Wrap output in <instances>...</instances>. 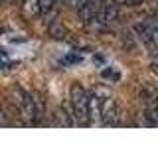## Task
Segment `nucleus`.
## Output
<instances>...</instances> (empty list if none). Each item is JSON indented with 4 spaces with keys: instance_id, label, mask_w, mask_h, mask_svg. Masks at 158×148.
Instances as JSON below:
<instances>
[{
    "instance_id": "nucleus-1",
    "label": "nucleus",
    "mask_w": 158,
    "mask_h": 148,
    "mask_svg": "<svg viewBox=\"0 0 158 148\" xmlns=\"http://www.w3.org/2000/svg\"><path fill=\"white\" fill-rule=\"evenodd\" d=\"M10 95H12V103L16 105V109L20 111V117L24 118V122L30 125V126L38 125L44 113L40 111L38 105L34 103L32 93H28L26 89H22L20 85H14L12 89H10Z\"/></svg>"
},
{
    "instance_id": "nucleus-2",
    "label": "nucleus",
    "mask_w": 158,
    "mask_h": 148,
    "mask_svg": "<svg viewBox=\"0 0 158 148\" xmlns=\"http://www.w3.org/2000/svg\"><path fill=\"white\" fill-rule=\"evenodd\" d=\"M69 103H71L75 122L81 126H91V118H89V93L87 89L79 83H73L69 89Z\"/></svg>"
},
{
    "instance_id": "nucleus-3",
    "label": "nucleus",
    "mask_w": 158,
    "mask_h": 148,
    "mask_svg": "<svg viewBox=\"0 0 158 148\" xmlns=\"http://www.w3.org/2000/svg\"><path fill=\"white\" fill-rule=\"evenodd\" d=\"M118 117V107L117 101L113 97H105L101 99V125L103 126H113L117 122Z\"/></svg>"
},
{
    "instance_id": "nucleus-4",
    "label": "nucleus",
    "mask_w": 158,
    "mask_h": 148,
    "mask_svg": "<svg viewBox=\"0 0 158 148\" xmlns=\"http://www.w3.org/2000/svg\"><path fill=\"white\" fill-rule=\"evenodd\" d=\"M89 118L91 125L101 122V97L97 93H89Z\"/></svg>"
},
{
    "instance_id": "nucleus-5",
    "label": "nucleus",
    "mask_w": 158,
    "mask_h": 148,
    "mask_svg": "<svg viewBox=\"0 0 158 148\" xmlns=\"http://www.w3.org/2000/svg\"><path fill=\"white\" fill-rule=\"evenodd\" d=\"M22 12H24V16H28V18H36V16L42 14V10H40L38 0H24Z\"/></svg>"
},
{
    "instance_id": "nucleus-6",
    "label": "nucleus",
    "mask_w": 158,
    "mask_h": 148,
    "mask_svg": "<svg viewBox=\"0 0 158 148\" xmlns=\"http://www.w3.org/2000/svg\"><path fill=\"white\" fill-rule=\"evenodd\" d=\"M48 32H49V36H52V38H56V39H63V38L67 36V30H65V26H63L61 22H57V20L49 24Z\"/></svg>"
},
{
    "instance_id": "nucleus-7",
    "label": "nucleus",
    "mask_w": 158,
    "mask_h": 148,
    "mask_svg": "<svg viewBox=\"0 0 158 148\" xmlns=\"http://www.w3.org/2000/svg\"><path fill=\"white\" fill-rule=\"evenodd\" d=\"M118 4L115 2V0H109V2H105V8H103V12H105V22H113L117 16H118Z\"/></svg>"
},
{
    "instance_id": "nucleus-8",
    "label": "nucleus",
    "mask_w": 158,
    "mask_h": 148,
    "mask_svg": "<svg viewBox=\"0 0 158 148\" xmlns=\"http://www.w3.org/2000/svg\"><path fill=\"white\" fill-rule=\"evenodd\" d=\"M83 61V56H79V53H69L61 59V65H75V63H81Z\"/></svg>"
},
{
    "instance_id": "nucleus-9",
    "label": "nucleus",
    "mask_w": 158,
    "mask_h": 148,
    "mask_svg": "<svg viewBox=\"0 0 158 148\" xmlns=\"http://www.w3.org/2000/svg\"><path fill=\"white\" fill-rule=\"evenodd\" d=\"M38 4H40L42 14H48V12L53 10V6H56V0H38Z\"/></svg>"
},
{
    "instance_id": "nucleus-10",
    "label": "nucleus",
    "mask_w": 158,
    "mask_h": 148,
    "mask_svg": "<svg viewBox=\"0 0 158 148\" xmlns=\"http://www.w3.org/2000/svg\"><path fill=\"white\" fill-rule=\"evenodd\" d=\"M117 4H121V6H128V8H138L142 4V0H115Z\"/></svg>"
},
{
    "instance_id": "nucleus-11",
    "label": "nucleus",
    "mask_w": 158,
    "mask_h": 148,
    "mask_svg": "<svg viewBox=\"0 0 158 148\" xmlns=\"http://www.w3.org/2000/svg\"><path fill=\"white\" fill-rule=\"evenodd\" d=\"M148 43H152L156 49H158V26L152 30V34H150V39H148Z\"/></svg>"
},
{
    "instance_id": "nucleus-12",
    "label": "nucleus",
    "mask_w": 158,
    "mask_h": 148,
    "mask_svg": "<svg viewBox=\"0 0 158 148\" xmlns=\"http://www.w3.org/2000/svg\"><path fill=\"white\" fill-rule=\"evenodd\" d=\"M101 75H103V77L113 79V81H115V79H118V73H117V71H113V69H103V71H101Z\"/></svg>"
},
{
    "instance_id": "nucleus-13",
    "label": "nucleus",
    "mask_w": 158,
    "mask_h": 148,
    "mask_svg": "<svg viewBox=\"0 0 158 148\" xmlns=\"http://www.w3.org/2000/svg\"><path fill=\"white\" fill-rule=\"evenodd\" d=\"M10 63V59H8V53L4 51V49H0V67H6Z\"/></svg>"
},
{
    "instance_id": "nucleus-14",
    "label": "nucleus",
    "mask_w": 158,
    "mask_h": 148,
    "mask_svg": "<svg viewBox=\"0 0 158 148\" xmlns=\"http://www.w3.org/2000/svg\"><path fill=\"white\" fill-rule=\"evenodd\" d=\"M16 2H24V0H16Z\"/></svg>"
},
{
    "instance_id": "nucleus-15",
    "label": "nucleus",
    "mask_w": 158,
    "mask_h": 148,
    "mask_svg": "<svg viewBox=\"0 0 158 148\" xmlns=\"http://www.w3.org/2000/svg\"><path fill=\"white\" fill-rule=\"evenodd\" d=\"M0 34H2V30H0Z\"/></svg>"
},
{
    "instance_id": "nucleus-16",
    "label": "nucleus",
    "mask_w": 158,
    "mask_h": 148,
    "mask_svg": "<svg viewBox=\"0 0 158 148\" xmlns=\"http://www.w3.org/2000/svg\"><path fill=\"white\" fill-rule=\"evenodd\" d=\"M0 4H2V0H0Z\"/></svg>"
}]
</instances>
